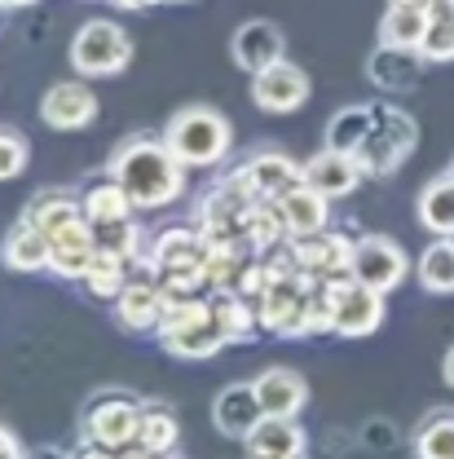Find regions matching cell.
Wrapping results in <instances>:
<instances>
[{
    "mask_svg": "<svg viewBox=\"0 0 454 459\" xmlns=\"http://www.w3.org/2000/svg\"><path fill=\"white\" fill-rule=\"evenodd\" d=\"M22 459H71V455L57 451V446H40V451H22Z\"/></svg>",
    "mask_w": 454,
    "mask_h": 459,
    "instance_id": "7bdbcfd3",
    "label": "cell"
},
{
    "mask_svg": "<svg viewBox=\"0 0 454 459\" xmlns=\"http://www.w3.org/2000/svg\"><path fill=\"white\" fill-rule=\"evenodd\" d=\"M450 177H454V164H450Z\"/></svg>",
    "mask_w": 454,
    "mask_h": 459,
    "instance_id": "f907efd6",
    "label": "cell"
},
{
    "mask_svg": "<svg viewBox=\"0 0 454 459\" xmlns=\"http://www.w3.org/2000/svg\"><path fill=\"white\" fill-rule=\"evenodd\" d=\"M424 31H428V9H424V4L389 0V9H384V18H380V45L419 49V45H424Z\"/></svg>",
    "mask_w": 454,
    "mask_h": 459,
    "instance_id": "cb8c5ba5",
    "label": "cell"
},
{
    "mask_svg": "<svg viewBox=\"0 0 454 459\" xmlns=\"http://www.w3.org/2000/svg\"><path fill=\"white\" fill-rule=\"evenodd\" d=\"M366 437H371L375 451H384V446H389V442H384V437H389V424H384V420H371V424H366Z\"/></svg>",
    "mask_w": 454,
    "mask_h": 459,
    "instance_id": "b9f144b4",
    "label": "cell"
},
{
    "mask_svg": "<svg viewBox=\"0 0 454 459\" xmlns=\"http://www.w3.org/2000/svg\"><path fill=\"white\" fill-rule=\"evenodd\" d=\"M424 62L428 57L419 54V49H393V45H380L375 54H371V80L380 84V89H415L419 84V75H424Z\"/></svg>",
    "mask_w": 454,
    "mask_h": 459,
    "instance_id": "603a6c76",
    "label": "cell"
},
{
    "mask_svg": "<svg viewBox=\"0 0 454 459\" xmlns=\"http://www.w3.org/2000/svg\"><path fill=\"white\" fill-rule=\"evenodd\" d=\"M40 115H45V124L57 128V133H75V128H89V124L98 119V98H93V89H84L80 80H62V84H54V89L45 93Z\"/></svg>",
    "mask_w": 454,
    "mask_h": 459,
    "instance_id": "4fadbf2b",
    "label": "cell"
},
{
    "mask_svg": "<svg viewBox=\"0 0 454 459\" xmlns=\"http://www.w3.org/2000/svg\"><path fill=\"white\" fill-rule=\"evenodd\" d=\"M0 459H22V446H18V437L0 424Z\"/></svg>",
    "mask_w": 454,
    "mask_h": 459,
    "instance_id": "ab89813d",
    "label": "cell"
},
{
    "mask_svg": "<svg viewBox=\"0 0 454 459\" xmlns=\"http://www.w3.org/2000/svg\"><path fill=\"white\" fill-rule=\"evenodd\" d=\"M406 274H410V261H406L401 243L384 238V234L357 238V247H353V279H357V283H366L389 296L393 287H401Z\"/></svg>",
    "mask_w": 454,
    "mask_h": 459,
    "instance_id": "ba28073f",
    "label": "cell"
},
{
    "mask_svg": "<svg viewBox=\"0 0 454 459\" xmlns=\"http://www.w3.org/2000/svg\"><path fill=\"white\" fill-rule=\"evenodd\" d=\"M252 195L238 177H226L199 208V230L217 243V238H243V226H247V212H252Z\"/></svg>",
    "mask_w": 454,
    "mask_h": 459,
    "instance_id": "8fae6325",
    "label": "cell"
},
{
    "mask_svg": "<svg viewBox=\"0 0 454 459\" xmlns=\"http://www.w3.org/2000/svg\"><path fill=\"white\" fill-rule=\"evenodd\" d=\"M366 172L357 164V155H344V151H318L309 164H304V181L318 190V195H327V199H340V195H353L357 190V181H362Z\"/></svg>",
    "mask_w": 454,
    "mask_h": 459,
    "instance_id": "ac0fdd59",
    "label": "cell"
},
{
    "mask_svg": "<svg viewBox=\"0 0 454 459\" xmlns=\"http://www.w3.org/2000/svg\"><path fill=\"white\" fill-rule=\"evenodd\" d=\"M415 455L419 459H454V415H428L415 433Z\"/></svg>",
    "mask_w": 454,
    "mask_h": 459,
    "instance_id": "836d02e7",
    "label": "cell"
},
{
    "mask_svg": "<svg viewBox=\"0 0 454 459\" xmlns=\"http://www.w3.org/2000/svg\"><path fill=\"white\" fill-rule=\"evenodd\" d=\"M410 4H424V9H433V4H441V0H410Z\"/></svg>",
    "mask_w": 454,
    "mask_h": 459,
    "instance_id": "c3c4849f",
    "label": "cell"
},
{
    "mask_svg": "<svg viewBox=\"0 0 454 459\" xmlns=\"http://www.w3.org/2000/svg\"><path fill=\"white\" fill-rule=\"evenodd\" d=\"M278 212H283L287 234H291V238H296V234H318V230H327L331 199L318 195L309 181H300V186H291L283 199H278Z\"/></svg>",
    "mask_w": 454,
    "mask_h": 459,
    "instance_id": "7402d4cb",
    "label": "cell"
},
{
    "mask_svg": "<svg viewBox=\"0 0 454 459\" xmlns=\"http://www.w3.org/2000/svg\"><path fill=\"white\" fill-rule=\"evenodd\" d=\"M27 4H36V0H0V9H27Z\"/></svg>",
    "mask_w": 454,
    "mask_h": 459,
    "instance_id": "7dc6e473",
    "label": "cell"
},
{
    "mask_svg": "<svg viewBox=\"0 0 454 459\" xmlns=\"http://www.w3.org/2000/svg\"><path fill=\"white\" fill-rule=\"evenodd\" d=\"M203 283H212V279H208V261H181V265L159 270V287H164L168 300H185V296H194Z\"/></svg>",
    "mask_w": 454,
    "mask_h": 459,
    "instance_id": "8d00e7d4",
    "label": "cell"
},
{
    "mask_svg": "<svg viewBox=\"0 0 454 459\" xmlns=\"http://www.w3.org/2000/svg\"><path fill=\"white\" fill-rule=\"evenodd\" d=\"M252 102L270 115H291L309 102V75L296 62H274L252 75Z\"/></svg>",
    "mask_w": 454,
    "mask_h": 459,
    "instance_id": "30bf717a",
    "label": "cell"
},
{
    "mask_svg": "<svg viewBox=\"0 0 454 459\" xmlns=\"http://www.w3.org/2000/svg\"><path fill=\"white\" fill-rule=\"evenodd\" d=\"M450 238H454V234H450Z\"/></svg>",
    "mask_w": 454,
    "mask_h": 459,
    "instance_id": "816d5d0a",
    "label": "cell"
},
{
    "mask_svg": "<svg viewBox=\"0 0 454 459\" xmlns=\"http://www.w3.org/2000/svg\"><path fill=\"white\" fill-rule=\"evenodd\" d=\"M119 9H150V4H159V0H111Z\"/></svg>",
    "mask_w": 454,
    "mask_h": 459,
    "instance_id": "bcb514c9",
    "label": "cell"
},
{
    "mask_svg": "<svg viewBox=\"0 0 454 459\" xmlns=\"http://www.w3.org/2000/svg\"><path fill=\"white\" fill-rule=\"evenodd\" d=\"M22 221L40 226L45 234H49V238H54L57 230L84 221V204H75V199H66V195H40V199L27 208V217H22Z\"/></svg>",
    "mask_w": 454,
    "mask_h": 459,
    "instance_id": "1f68e13d",
    "label": "cell"
},
{
    "mask_svg": "<svg viewBox=\"0 0 454 459\" xmlns=\"http://www.w3.org/2000/svg\"><path fill=\"white\" fill-rule=\"evenodd\" d=\"M49 234L40 226H31V221H18V226L9 230V238H4V247H0V256H4V265L9 270H22V274H31V270H49Z\"/></svg>",
    "mask_w": 454,
    "mask_h": 459,
    "instance_id": "d4e9b609",
    "label": "cell"
},
{
    "mask_svg": "<svg viewBox=\"0 0 454 459\" xmlns=\"http://www.w3.org/2000/svg\"><path fill=\"white\" fill-rule=\"evenodd\" d=\"M265 420V406L256 398V385H229L212 398V424L226 433V437H238L247 442V433Z\"/></svg>",
    "mask_w": 454,
    "mask_h": 459,
    "instance_id": "e0dca14e",
    "label": "cell"
},
{
    "mask_svg": "<svg viewBox=\"0 0 454 459\" xmlns=\"http://www.w3.org/2000/svg\"><path fill=\"white\" fill-rule=\"evenodd\" d=\"M159 344L168 349L172 358H181V362H203V358L221 353V349H226V336H221V327H217L212 300H199V296L168 300L164 323H159Z\"/></svg>",
    "mask_w": 454,
    "mask_h": 459,
    "instance_id": "7a4b0ae2",
    "label": "cell"
},
{
    "mask_svg": "<svg viewBox=\"0 0 454 459\" xmlns=\"http://www.w3.org/2000/svg\"><path fill=\"white\" fill-rule=\"evenodd\" d=\"M176 437H181V424H176V415H172V411H164V406L141 411L137 446H146V451H176Z\"/></svg>",
    "mask_w": 454,
    "mask_h": 459,
    "instance_id": "d590c367",
    "label": "cell"
},
{
    "mask_svg": "<svg viewBox=\"0 0 454 459\" xmlns=\"http://www.w3.org/2000/svg\"><path fill=\"white\" fill-rule=\"evenodd\" d=\"M419 226L433 230V234H441V238H450L454 234V177H437V181H428L424 186V195H419Z\"/></svg>",
    "mask_w": 454,
    "mask_h": 459,
    "instance_id": "83f0119b",
    "label": "cell"
},
{
    "mask_svg": "<svg viewBox=\"0 0 454 459\" xmlns=\"http://www.w3.org/2000/svg\"><path fill=\"white\" fill-rule=\"evenodd\" d=\"M128 62H133V40H128V31H124L119 22H111V18L84 22V27L75 31V40H71V66H75L80 75H93V80L119 75Z\"/></svg>",
    "mask_w": 454,
    "mask_h": 459,
    "instance_id": "8992f818",
    "label": "cell"
},
{
    "mask_svg": "<svg viewBox=\"0 0 454 459\" xmlns=\"http://www.w3.org/2000/svg\"><path fill=\"white\" fill-rule=\"evenodd\" d=\"M124 270H128V261L124 256H115L107 247H98V256H93V265H89V274H84V283L93 296H102V300H115L119 291H124Z\"/></svg>",
    "mask_w": 454,
    "mask_h": 459,
    "instance_id": "e575fe53",
    "label": "cell"
},
{
    "mask_svg": "<svg viewBox=\"0 0 454 459\" xmlns=\"http://www.w3.org/2000/svg\"><path fill=\"white\" fill-rule=\"evenodd\" d=\"M22 169H27V142L13 128H0V181L18 177Z\"/></svg>",
    "mask_w": 454,
    "mask_h": 459,
    "instance_id": "f35d334b",
    "label": "cell"
},
{
    "mask_svg": "<svg viewBox=\"0 0 454 459\" xmlns=\"http://www.w3.org/2000/svg\"><path fill=\"white\" fill-rule=\"evenodd\" d=\"M415 142H419V128H415L410 115L398 111V107H375V124H371V137L357 151V164L366 177H389L410 160Z\"/></svg>",
    "mask_w": 454,
    "mask_h": 459,
    "instance_id": "5b68a950",
    "label": "cell"
},
{
    "mask_svg": "<svg viewBox=\"0 0 454 459\" xmlns=\"http://www.w3.org/2000/svg\"><path fill=\"white\" fill-rule=\"evenodd\" d=\"M256 398L265 406V415H291L296 420L309 402V385L291 367H270V371L256 376Z\"/></svg>",
    "mask_w": 454,
    "mask_h": 459,
    "instance_id": "d6986e66",
    "label": "cell"
},
{
    "mask_svg": "<svg viewBox=\"0 0 454 459\" xmlns=\"http://www.w3.org/2000/svg\"><path fill=\"white\" fill-rule=\"evenodd\" d=\"M229 54H234V62H238L247 75H256V71H265V66L283 62L287 40H283V31H278L274 22H265V18H252V22H243V27L234 31V45H229Z\"/></svg>",
    "mask_w": 454,
    "mask_h": 459,
    "instance_id": "9a60e30c",
    "label": "cell"
},
{
    "mask_svg": "<svg viewBox=\"0 0 454 459\" xmlns=\"http://www.w3.org/2000/svg\"><path fill=\"white\" fill-rule=\"evenodd\" d=\"M304 451V429L291 415H265L247 433V455L252 459H291Z\"/></svg>",
    "mask_w": 454,
    "mask_h": 459,
    "instance_id": "44dd1931",
    "label": "cell"
},
{
    "mask_svg": "<svg viewBox=\"0 0 454 459\" xmlns=\"http://www.w3.org/2000/svg\"><path fill=\"white\" fill-rule=\"evenodd\" d=\"M93 230H98V247H107V252L124 256V261H133L137 247H141V230L133 226L128 217H124V221H111V226H93Z\"/></svg>",
    "mask_w": 454,
    "mask_h": 459,
    "instance_id": "74e56055",
    "label": "cell"
},
{
    "mask_svg": "<svg viewBox=\"0 0 454 459\" xmlns=\"http://www.w3.org/2000/svg\"><path fill=\"white\" fill-rule=\"evenodd\" d=\"M296 265L304 274H322V279H336V274H353V247L357 238H348L340 230H318V234H296L287 238Z\"/></svg>",
    "mask_w": 454,
    "mask_h": 459,
    "instance_id": "9c48e42d",
    "label": "cell"
},
{
    "mask_svg": "<svg viewBox=\"0 0 454 459\" xmlns=\"http://www.w3.org/2000/svg\"><path fill=\"white\" fill-rule=\"evenodd\" d=\"M313 279L318 274H287L261 291L256 300V318L270 336H283V341H300V336H313L309 332V296H313Z\"/></svg>",
    "mask_w": 454,
    "mask_h": 459,
    "instance_id": "277c9868",
    "label": "cell"
},
{
    "mask_svg": "<svg viewBox=\"0 0 454 459\" xmlns=\"http://www.w3.org/2000/svg\"><path fill=\"white\" fill-rule=\"evenodd\" d=\"M49 243H54V247H49V270H54V274H62V279H84V274H89V265H93V256H98V230H93L89 217L75 221V226L57 230Z\"/></svg>",
    "mask_w": 454,
    "mask_h": 459,
    "instance_id": "2e32d148",
    "label": "cell"
},
{
    "mask_svg": "<svg viewBox=\"0 0 454 459\" xmlns=\"http://www.w3.org/2000/svg\"><path fill=\"white\" fill-rule=\"evenodd\" d=\"M419 283L433 296H454V238H433L419 256Z\"/></svg>",
    "mask_w": 454,
    "mask_h": 459,
    "instance_id": "f1b7e54d",
    "label": "cell"
},
{
    "mask_svg": "<svg viewBox=\"0 0 454 459\" xmlns=\"http://www.w3.org/2000/svg\"><path fill=\"white\" fill-rule=\"evenodd\" d=\"M212 314H217V327H221L226 344L252 341V336H256V327H261V318H256L252 300H247V296H238V291H229V287H217V296H212Z\"/></svg>",
    "mask_w": 454,
    "mask_h": 459,
    "instance_id": "484cf974",
    "label": "cell"
},
{
    "mask_svg": "<svg viewBox=\"0 0 454 459\" xmlns=\"http://www.w3.org/2000/svg\"><path fill=\"white\" fill-rule=\"evenodd\" d=\"M164 309H168V296L159 283H128L115 296V314L128 332H159Z\"/></svg>",
    "mask_w": 454,
    "mask_h": 459,
    "instance_id": "ffe728a7",
    "label": "cell"
},
{
    "mask_svg": "<svg viewBox=\"0 0 454 459\" xmlns=\"http://www.w3.org/2000/svg\"><path fill=\"white\" fill-rule=\"evenodd\" d=\"M119 459H176V451H146V446H128V451H119Z\"/></svg>",
    "mask_w": 454,
    "mask_h": 459,
    "instance_id": "60d3db41",
    "label": "cell"
},
{
    "mask_svg": "<svg viewBox=\"0 0 454 459\" xmlns=\"http://www.w3.org/2000/svg\"><path fill=\"white\" fill-rule=\"evenodd\" d=\"M234 177L247 186V195H252V199H283L291 186H300V181H304V164H291L287 155L270 151V155L247 160Z\"/></svg>",
    "mask_w": 454,
    "mask_h": 459,
    "instance_id": "5bb4252c",
    "label": "cell"
},
{
    "mask_svg": "<svg viewBox=\"0 0 454 459\" xmlns=\"http://www.w3.org/2000/svg\"><path fill=\"white\" fill-rule=\"evenodd\" d=\"M291 459H309V455H304V451H300V455H291Z\"/></svg>",
    "mask_w": 454,
    "mask_h": 459,
    "instance_id": "681fc988",
    "label": "cell"
},
{
    "mask_svg": "<svg viewBox=\"0 0 454 459\" xmlns=\"http://www.w3.org/2000/svg\"><path fill=\"white\" fill-rule=\"evenodd\" d=\"M181 261H208V234L194 226H176V230H164L159 238H155V247H150V265H155V274L159 270H168V265H181Z\"/></svg>",
    "mask_w": 454,
    "mask_h": 459,
    "instance_id": "4316f807",
    "label": "cell"
},
{
    "mask_svg": "<svg viewBox=\"0 0 454 459\" xmlns=\"http://www.w3.org/2000/svg\"><path fill=\"white\" fill-rule=\"evenodd\" d=\"M141 411L128 394H107L84 411V437L93 446H107V451H128L137 446V433H141Z\"/></svg>",
    "mask_w": 454,
    "mask_h": 459,
    "instance_id": "52a82bcc",
    "label": "cell"
},
{
    "mask_svg": "<svg viewBox=\"0 0 454 459\" xmlns=\"http://www.w3.org/2000/svg\"><path fill=\"white\" fill-rule=\"evenodd\" d=\"M419 54L428 62H450L454 57V0H441V4L428 9V31H424Z\"/></svg>",
    "mask_w": 454,
    "mask_h": 459,
    "instance_id": "d6a6232c",
    "label": "cell"
},
{
    "mask_svg": "<svg viewBox=\"0 0 454 459\" xmlns=\"http://www.w3.org/2000/svg\"><path fill=\"white\" fill-rule=\"evenodd\" d=\"M80 459H119V451H107V446H93V442H89V446L80 451Z\"/></svg>",
    "mask_w": 454,
    "mask_h": 459,
    "instance_id": "ee69618b",
    "label": "cell"
},
{
    "mask_svg": "<svg viewBox=\"0 0 454 459\" xmlns=\"http://www.w3.org/2000/svg\"><path fill=\"white\" fill-rule=\"evenodd\" d=\"M133 212V199H128V190L107 177V181H98L89 195H84V217L93 221V226H111V221H124Z\"/></svg>",
    "mask_w": 454,
    "mask_h": 459,
    "instance_id": "4dcf8cb0",
    "label": "cell"
},
{
    "mask_svg": "<svg viewBox=\"0 0 454 459\" xmlns=\"http://www.w3.org/2000/svg\"><path fill=\"white\" fill-rule=\"evenodd\" d=\"M111 177L128 190L133 208H168L185 190V164L168 151V142L133 137L111 155Z\"/></svg>",
    "mask_w": 454,
    "mask_h": 459,
    "instance_id": "6da1fadb",
    "label": "cell"
},
{
    "mask_svg": "<svg viewBox=\"0 0 454 459\" xmlns=\"http://www.w3.org/2000/svg\"><path fill=\"white\" fill-rule=\"evenodd\" d=\"M371 124H375V107H344L331 124H327V146L344 151V155H357L362 142L371 137Z\"/></svg>",
    "mask_w": 454,
    "mask_h": 459,
    "instance_id": "f546056e",
    "label": "cell"
},
{
    "mask_svg": "<svg viewBox=\"0 0 454 459\" xmlns=\"http://www.w3.org/2000/svg\"><path fill=\"white\" fill-rule=\"evenodd\" d=\"M168 151L185 169H208L217 160H226L229 151V119L217 115L212 107H185L168 119L164 128Z\"/></svg>",
    "mask_w": 454,
    "mask_h": 459,
    "instance_id": "3957f363",
    "label": "cell"
},
{
    "mask_svg": "<svg viewBox=\"0 0 454 459\" xmlns=\"http://www.w3.org/2000/svg\"><path fill=\"white\" fill-rule=\"evenodd\" d=\"M380 323H384V291L348 279V287L340 291V305H336V336L362 341V336H375Z\"/></svg>",
    "mask_w": 454,
    "mask_h": 459,
    "instance_id": "7c38bea8",
    "label": "cell"
},
{
    "mask_svg": "<svg viewBox=\"0 0 454 459\" xmlns=\"http://www.w3.org/2000/svg\"><path fill=\"white\" fill-rule=\"evenodd\" d=\"M441 376H446V385L454 389V344H450V353H446V362H441Z\"/></svg>",
    "mask_w": 454,
    "mask_h": 459,
    "instance_id": "f6af8a7d",
    "label": "cell"
}]
</instances>
